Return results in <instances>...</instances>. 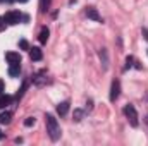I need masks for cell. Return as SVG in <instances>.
I'll return each mask as SVG.
<instances>
[{
	"mask_svg": "<svg viewBox=\"0 0 148 146\" xmlns=\"http://www.w3.org/2000/svg\"><path fill=\"white\" fill-rule=\"evenodd\" d=\"M45 122H47V132H48L50 139L52 141H57L60 138V126H59L57 119L52 113H47L45 115Z\"/></svg>",
	"mask_w": 148,
	"mask_h": 146,
	"instance_id": "1",
	"label": "cell"
},
{
	"mask_svg": "<svg viewBox=\"0 0 148 146\" xmlns=\"http://www.w3.org/2000/svg\"><path fill=\"white\" fill-rule=\"evenodd\" d=\"M124 115L127 117V120H129V124L133 127H138V112H136V108L133 105H126L124 107Z\"/></svg>",
	"mask_w": 148,
	"mask_h": 146,
	"instance_id": "2",
	"label": "cell"
},
{
	"mask_svg": "<svg viewBox=\"0 0 148 146\" xmlns=\"http://www.w3.org/2000/svg\"><path fill=\"white\" fill-rule=\"evenodd\" d=\"M3 19H5L7 24H19L21 19H23V14L17 12V10H10V12H7V14L3 16Z\"/></svg>",
	"mask_w": 148,
	"mask_h": 146,
	"instance_id": "3",
	"label": "cell"
},
{
	"mask_svg": "<svg viewBox=\"0 0 148 146\" xmlns=\"http://www.w3.org/2000/svg\"><path fill=\"white\" fill-rule=\"evenodd\" d=\"M121 95V83L117 79L112 81V86H110V102H115Z\"/></svg>",
	"mask_w": 148,
	"mask_h": 146,
	"instance_id": "4",
	"label": "cell"
},
{
	"mask_svg": "<svg viewBox=\"0 0 148 146\" xmlns=\"http://www.w3.org/2000/svg\"><path fill=\"white\" fill-rule=\"evenodd\" d=\"M5 59L9 64H21V55L17 52H7L5 53Z\"/></svg>",
	"mask_w": 148,
	"mask_h": 146,
	"instance_id": "5",
	"label": "cell"
},
{
	"mask_svg": "<svg viewBox=\"0 0 148 146\" xmlns=\"http://www.w3.org/2000/svg\"><path fill=\"white\" fill-rule=\"evenodd\" d=\"M86 16H88L90 19L97 21V23H102V17H100V14H98V12H97V9H93V7H88V9H86Z\"/></svg>",
	"mask_w": 148,
	"mask_h": 146,
	"instance_id": "6",
	"label": "cell"
},
{
	"mask_svg": "<svg viewBox=\"0 0 148 146\" xmlns=\"http://www.w3.org/2000/svg\"><path fill=\"white\" fill-rule=\"evenodd\" d=\"M69 102H62V103H59L57 105V113L60 115V117H64V115H67V112H69Z\"/></svg>",
	"mask_w": 148,
	"mask_h": 146,
	"instance_id": "7",
	"label": "cell"
},
{
	"mask_svg": "<svg viewBox=\"0 0 148 146\" xmlns=\"http://www.w3.org/2000/svg\"><path fill=\"white\" fill-rule=\"evenodd\" d=\"M29 57H31V60H35V62H38V60H41L43 53H41V50H40L38 46H33V48L29 50Z\"/></svg>",
	"mask_w": 148,
	"mask_h": 146,
	"instance_id": "8",
	"label": "cell"
},
{
	"mask_svg": "<svg viewBox=\"0 0 148 146\" xmlns=\"http://www.w3.org/2000/svg\"><path fill=\"white\" fill-rule=\"evenodd\" d=\"M45 76H47V71H41V72H38L36 76L33 77V83H35V84H38V86L45 84V83H47V77H45Z\"/></svg>",
	"mask_w": 148,
	"mask_h": 146,
	"instance_id": "9",
	"label": "cell"
},
{
	"mask_svg": "<svg viewBox=\"0 0 148 146\" xmlns=\"http://www.w3.org/2000/svg\"><path fill=\"white\" fill-rule=\"evenodd\" d=\"M21 72V64H10V67H9V76L10 77H16V76H19Z\"/></svg>",
	"mask_w": 148,
	"mask_h": 146,
	"instance_id": "10",
	"label": "cell"
},
{
	"mask_svg": "<svg viewBox=\"0 0 148 146\" xmlns=\"http://www.w3.org/2000/svg\"><path fill=\"white\" fill-rule=\"evenodd\" d=\"M10 120H12V113L10 112H2L0 113V124L7 126V124H10Z\"/></svg>",
	"mask_w": 148,
	"mask_h": 146,
	"instance_id": "11",
	"label": "cell"
},
{
	"mask_svg": "<svg viewBox=\"0 0 148 146\" xmlns=\"http://www.w3.org/2000/svg\"><path fill=\"white\" fill-rule=\"evenodd\" d=\"M12 103V96H9V95H0V108H5L7 105H10Z\"/></svg>",
	"mask_w": 148,
	"mask_h": 146,
	"instance_id": "12",
	"label": "cell"
},
{
	"mask_svg": "<svg viewBox=\"0 0 148 146\" xmlns=\"http://www.w3.org/2000/svg\"><path fill=\"white\" fill-rule=\"evenodd\" d=\"M98 55H100V60H102V64H103V69H109V57H107V50H105V48H102Z\"/></svg>",
	"mask_w": 148,
	"mask_h": 146,
	"instance_id": "13",
	"label": "cell"
},
{
	"mask_svg": "<svg viewBox=\"0 0 148 146\" xmlns=\"http://www.w3.org/2000/svg\"><path fill=\"white\" fill-rule=\"evenodd\" d=\"M48 35H50V31H48V28H41V31H40V43H47L48 41Z\"/></svg>",
	"mask_w": 148,
	"mask_h": 146,
	"instance_id": "14",
	"label": "cell"
},
{
	"mask_svg": "<svg viewBox=\"0 0 148 146\" xmlns=\"http://www.w3.org/2000/svg\"><path fill=\"white\" fill-rule=\"evenodd\" d=\"M50 3H52V0H40V10L41 12H47L48 7H50Z\"/></svg>",
	"mask_w": 148,
	"mask_h": 146,
	"instance_id": "15",
	"label": "cell"
},
{
	"mask_svg": "<svg viewBox=\"0 0 148 146\" xmlns=\"http://www.w3.org/2000/svg\"><path fill=\"white\" fill-rule=\"evenodd\" d=\"M26 88H28V81H24L23 83V86H21V89L17 91V95H16V100H21L23 98V95H24V91H26Z\"/></svg>",
	"mask_w": 148,
	"mask_h": 146,
	"instance_id": "16",
	"label": "cell"
},
{
	"mask_svg": "<svg viewBox=\"0 0 148 146\" xmlns=\"http://www.w3.org/2000/svg\"><path fill=\"white\" fill-rule=\"evenodd\" d=\"M81 119H83V110H74V120L79 122Z\"/></svg>",
	"mask_w": 148,
	"mask_h": 146,
	"instance_id": "17",
	"label": "cell"
},
{
	"mask_svg": "<svg viewBox=\"0 0 148 146\" xmlns=\"http://www.w3.org/2000/svg\"><path fill=\"white\" fill-rule=\"evenodd\" d=\"M35 122H36L35 117H28V119L24 120V126H26V127H31V126H35Z\"/></svg>",
	"mask_w": 148,
	"mask_h": 146,
	"instance_id": "18",
	"label": "cell"
},
{
	"mask_svg": "<svg viewBox=\"0 0 148 146\" xmlns=\"http://www.w3.org/2000/svg\"><path fill=\"white\" fill-rule=\"evenodd\" d=\"M19 46H21L23 50H28V48H29V45H28L26 40H21V41H19Z\"/></svg>",
	"mask_w": 148,
	"mask_h": 146,
	"instance_id": "19",
	"label": "cell"
},
{
	"mask_svg": "<svg viewBox=\"0 0 148 146\" xmlns=\"http://www.w3.org/2000/svg\"><path fill=\"white\" fill-rule=\"evenodd\" d=\"M133 62H134V59H133V57H127V59H126V67H131Z\"/></svg>",
	"mask_w": 148,
	"mask_h": 146,
	"instance_id": "20",
	"label": "cell"
},
{
	"mask_svg": "<svg viewBox=\"0 0 148 146\" xmlns=\"http://www.w3.org/2000/svg\"><path fill=\"white\" fill-rule=\"evenodd\" d=\"M3 29H5V19H3V17H0V33H2Z\"/></svg>",
	"mask_w": 148,
	"mask_h": 146,
	"instance_id": "21",
	"label": "cell"
},
{
	"mask_svg": "<svg viewBox=\"0 0 148 146\" xmlns=\"http://www.w3.org/2000/svg\"><path fill=\"white\" fill-rule=\"evenodd\" d=\"M2 93H3V81L0 79V95H2Z\"/></svg>",
	"mask_w": 148,
	"mask_h": 146,
	"instance_id": "22",
	"label": "cell"
},
{
	"mask_svg": "<svg viewBox=\"0 0 148 146\" xmlns=\"http://www.w3.org/2000/svg\"><path fill=\"white\" fill-rule=\"evenodd\" d=\"M7 2H21V3H26L28 0H7Z\"/></svg>",
	"mask_w": 148,
	"mask_h": 146,
	"instance_id": "23",
	"label": "cell"
},
{
	"mask_svg": "<svg viewBox=\"0 0 148 146\" xmlns=\"http://www.w3.org/2000/svg\"><path fill=\"white\" fill-rule=\"evenodd\" d=\"M143 36H145V40H148V29H143Z\"/></svg>",
	"mask_w": 148,
	"mask_h": 146,
	"instance_id": "24",
	"label": "cell"
},
{
	"mask_svg": "<svg viewBox=\"0 0 148 146\" xmlns=\"http://www.w3.org/2000/svg\"><path fill=\"white\" fill-rule=\"evenodd\" d=\"M2 138H3V134H2V131H0V139H2Z\"/></svg>",
	"mask_w": 148,
	"mask_h": 146,
	"instance_id": "25",
	"label": "cell"
},
{
	"mask_svg": "<svg viewBox=\"0 0 148 146\" xmlns=\"http://www.w3.org/2000/svg\"><path fill=\"white\" fill-rule=\"evenodd\" d=\"M2 2H7V0H0V3H2Z\"/></svg>",
	"mask_w": 148,
	"mask_h": 146,
	"instance_id": "26",
	"label": "cell"
},
{
	"mask_svg": "<svg viewBox=\"0 0 148 146\" xmlns=\"http://www.w3.org/2000/svg\"><path fill=\"white\" fill-rule=\"evenodd\" d=\"M147 124H148V117H147Z\"/></svg>",
	"mask_w": 148,
	"mask_h": 146,
	"instance_id": "27",
	"label": "cell"
}]
</instances>
